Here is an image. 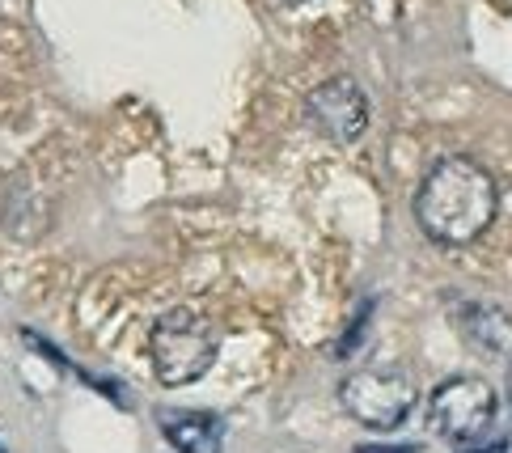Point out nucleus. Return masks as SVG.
Masks as SVG:
<instances>
[{
  "label": "nucleus",
  "mask_w": 512,
  "mask_h": 453,
  "mask_svg": "<svg viewBox=\"0 0 512 453\" xmlns=\"http://www.w3.org/2000/svg\"><path fill=\"white\" fill-rule=\"evenodd\" d=\"M496 216V183L470 157H445L428 170L424 187L415 195V221L432 242L466 246L483 238Z\"/></svg>",
  "instance_id": "obj_1"
},
{
  "label": "nucleus",
  "mask_w": 512,
  "mask_h": 453,
  "mask_svg": "<svg viewBox=\"0 0 512 453\" xmlns=\"http://www.w3.org/2000/svg\"><path fill=\"white\" fill-rule=\"evenodd\" d=\"M149 352H153V373L161 386H191L199 382L212 365H216V352H221V335H216V326L208 314L199 310H187V305H178V310H166L153 331H149Z\"/></svg>",
  "instance_id": "obj_2"
},
{
  "label": "nucleus",
  "mask_w": 512,
  "mask_h": 453,
  "mask_svg": "<svg viewBox=\"0 0 512 453\" xmlns=\"http://www.w3.org/2000/svg\"><path fill=\"white\" fill-rule=\"evenodd\" d=\"M339 398H343V411L356 424L390 432L415 411L419 390L411 382V373H402V369H356L343 377Z\"/></svg>",
  "instance_id": "obj_3"
},
{
  "label": "nucleus",
  "mask_w": 512,
  "mask_h": 453,
  "mask_svg": "<svg viewBox=\"0 0 512 453\" xmlns=\"http://www.w3.org/2000/svg\"><path fill=\"white\" fill-rule=\"evenodd\" d=\"M500 398L483 377H449L432 390L428 398V424L436 437H445L453 445H470L496 424Z\"/></svg>",
  "instance_id": "obj_4"
},
{
  "label": "nucleus",
  "mask_w": 512,
  "mask_h": 453,
  "mask_svg": "<svg viewBox=\"0 0 512 453\" xmlns=\"http://www.w3.org/2000/svg\"><path fill=\"white\" fill-rule=\"evenodd\" d=\"M305 115L326 140L356 144L369 128V98L352 77H331L305 98Z\"/></svg>",
  "instance_id": "obj_5"
},
{
  "label": "nucleus",
  "mask_w": 512,
  "mask_h": 453,
  "mask_svg": "<svg viewBox=\"0 0 512 453\" xmlns=\"http://www.w3.org/2000/svg\"><path fill=\"white\" fill-rule=\"evenodd\" d=\"M157 424L178 453H221L225 424L212 411H157Z\"/></svg>",
  "instance_id": "obj_6"
},
{
  "label": "nucleus",
  "mask_w": 512,
  "mask_h": 453,
  "mask_svg": "<svg viewBox=\"0 0 512 453\" xmlns=\"http://www.w3.org/2000/svg\"><path fill=\"white\" fill-rule=\"evenodd\" d=\"M462 335L487 356H512V318L496 305H466Z\"/></svg>",
  "instance_id": "obj_7"
},
{
  "label": "nucleus",
  "mask_w": 512,
  "mask_h": 453,
  "mask_svg": "<svg viewBox=\"0 0 512 453\" xmlns=\"http://www.w3.org/2000/svg\"><path fill=\"white\" fill-rule=\"evenodd\" d=\"M462 453H512V437H491V441H470L462 445Z\"/></svg>",
  "instance_id": "obj_8"
},
{
  "label": "nucleus",
  "mask_w": 512,
  "mask_h": 453,
  "mask_svg": "<svg viewBox=\"0 0 512 453\" xmlns=\"http://www.w3.org/2000/svg\"><path fill=\"white\" fill-rule=\"evenodd\" d=\"M356 453H419V449L415 445H390V449L386 445H360Z\"/></svg>",
  "instance_id": "obj_9"
},
{
  "label": "nucleus",
  "mask_w": 512,
  "mask_h": 453,
  "mask_svg": "<svg viewBox=\"0 0 512 453\" xmlns=\"http://www.w3.org/2000/svg\"><path fill=\"white\" fill-rule=\"evenodd\" d=\"M504 390H508V407H512V365H508V382H504Z\"/></svg>",
  "instance_id": "obj_10"
},
{
  "label": "nucleus",
  "mask_w": 512,
  "mask_h": 453,
  "mask_svg": "<svg viewBox=\"0 0 512 453\" xmlns=\"http://www.w3.org/2000/svg\"><path fill=\"white\" fill-rule=\"evenodd\" d=\"M288 5H292V0H288Z\"/></svg>",
  "instance_id": "obj_11"
}]
</instances>
